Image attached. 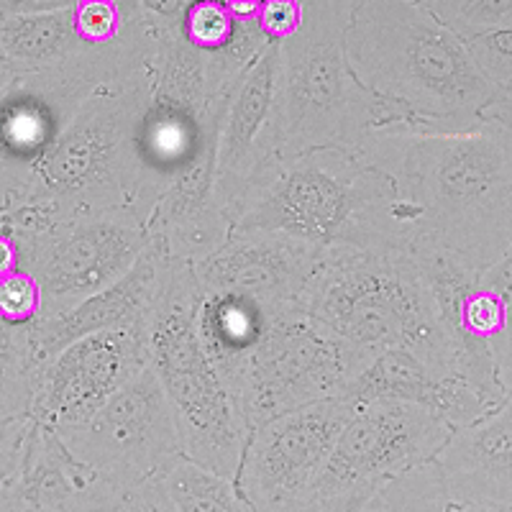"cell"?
Listing matches in <instances>:
<instances>
[{
  "instance_id": "obj_1",
  "label": "cell",
  "mask_w": 512,
  "mask_h": 512,
  "mask_svg": "<svg viewBox=\"0 0 512 512\" xmlns=\"http://www.w3.org/2000/svg\"><path fill=\"white\" fill-rule=\"evenodd\" d=\"M413 218L415 246L459 254L484 272L512 256V126L377 139L359 149Z\"/></svg>"
},
{
  "instance_id": "obj_2",
  "label": "cell",
  "mask_w": 512,
  "mask_h": 512,
  "mask_svg": "<svg viewBox=\"0 0 512 512\" xmlns=\"http://www.w3.org/2000/svg\"><path fill=\"white\" fill-rule=\"evenodd\" d=\"M346 62L361 88L418 113L436 136L512 126V95L474 70L423 0H349Z\"/></svg>"
},
{
  "instance_id": "obj_3",
  "label": "cell",
  "mask_w": 512,
  "mask_h": 512,
  "mask_svg": "<svg viewBox=\"0 0 512 512\" xmlns=\"http://www.w3.org/2000/svg\"><path fill=\"white\" fill-rule=\"evenodd\" d=\"M233 231L331 251H410L413 218L387 175L349 149L277 159L246 192Z\"/></svg>"
},
{
  "instance_id": "obj_4",
  "label": "cell",
  "mask_w": 512,
  "mask_h": 512,
  "mask_svg": "<svg viewBox=\"0 0 512 512\" xmlns=\"http://www.w3.org/2000/svg\"><path fill=\"white\" fill-rule=\"evenodd\" d=\"M297 303L361 367L405 349L433 372L459 377L451 341L410 251H331Z\"/></svg>"
},
{
  "instance_id": "obj_5",
  "label": "cell",
  "mask_w": 512,
  "mask_h": 512,
  "mask_svg": "<svg viewBox=\"0 0 512 512\" xmlns=\"http://www.w3.org/2000/svg\"><path fill=\"white\" fill-rule=\"evenodd\" d=\"M152 95V67L85 100L29 177L21 221L31 228L85 213H121L146 226L134 134ZM18 213V210H16Z\"/></svg>"
},
{
  "instance_id": "obj_6",
  "label": "cell",
  "mask_w": 512,
  "mask_h": 512,
  "mask_svg": "<svg viewBox=\"0 0 512 512\" xmlns=\"http://www.w3.org/2000/svg\"><path fill=\"white\" fill-rule=\"evenodd\" d=\"M198 297L190 264L169 259L167 282L149 320L152 372L175 418L182 456L233 482L249 433L195 331Z\"/></svg>"
},
{
  "instance_id": "obj_7",
  "label": "cell",
  "mask_w": 512,
  "mask_h": 512,
  "mask_svg": "<svg viewBox=\"0 0 512 512\" xmlns=\"http://www.w3.org/2000/svg\"><path fill=\"white\" fill-rule=\"evenodd\" d=\"M349 0H305L303 26L280 47V159L315 149L359 152L372 93L346 62Z\"/></svg>"
},
{
  "instance_id": "obj_8",
  "label": "cell",
  "mask_w": 512,
  "mask_h": 512,
  "mask_svg": "<svg viewBox=\"0 0 512 512\" xmlns=\"http://www.w3.org/2000/svg\"><path fill=\"white\" fill-rule=\"evenodd\" d=\"M433 308L456 359V374L492 405L510 402L512 390V259L479 272L459 254L415 246Z\"/></svg>"
},
{
  "instance_id": "obj_9",
  "label": "cell",
  "mask_w": 512,
  "mask_h": 512,
  "mask_svg": "<svg viewBox=\"0 0 512 512\" xmlns=\"http://www.w3.org/2000/svg\"><path fill=\"white\" fill-rule=\"evenodd\" d=\"M364 372L336 336L320 328L300 303H285L231 384L246 433L290 410L346 400Z\"/></svg>"
},
{
  "instance_id": "obj_10",
  "label": "cell",
  "mask_w": 512,
  "mask_h": 512,
  "mask_svg": "<svg viewBox=\"0 0 512 512\" xmlns=\"http://www.w3.org/2000/svg\"><path fill=\"white\" fill-rule=\"evenodd\" d=\"M3 231L16 244L18 269L39 285V320L57 318L116 285L149 246L144 223L121 213H85L31 231Z\"/></svg>"
},
{
  "instance_id": "obj_11",
  "label": "cell",
  "mask_w": 512,
  "mask_h": 512,
  "mask_svg": "<svg viewBox=\"0 0 512 512\" xmlns=\"http://www.w3.org/2000/svg\"><path fill=\"white\" fill-rule=\"evenodd\" d=\"M67 454L116 484H146L182 459L175 418L152 367L105 402L90 420L57 428Z\"/></svg>"
},
{
  "instance_id": "obj_12",
  "label": "cell",
  "mask_w": 512,
  "mask_h": 512,
  "mask_svg": "<svg viewBox=\"0 0 512 512\" xmlns=\"http://www.w3.org/2000/svg\"><path fill=\"white\" fill-rule=\"evenodd\" d=\"M354 410L351 400H323L254 428L233 479L241 500L254 512H287L303 502Z\"/></svg>"
},
{
  "instance_id": "obj_13",
  "label": "cell",
  "mask_w": 512,
  "mask_h": 512,
  "mask_svg": "<svg viewBox=\"0 0 512 512\" xmlns=\"http://www.w3.org/2000/svg\"><path fill=\"white\" fill-rule=\"evenodd\" d=\"M451 433L446 420L408 402L356 405L310 495L379 487L436 459Z\"/></svg>"
},
{
  "instance_id": "obj_14",
  "label": "cell",
  "mask_w": 512,
  "mask_h": 512,
  "mask_svg": "<svg viewBox=\"0 0 512 512\" xmlns=\"http://www.w3.org/2000/svg\"><path fill=\"white\" fill-rule=\"evenodd\" d=\"M146 367L149 326L80 338L34 369L29 418L52 431L85 423Z\"/></svg>"
},
{
  "instance_id": "obj_15",
  "label": "cell",
  "mask_w": 512,
  "mask_h": 512,
  "mask_svg": "<svg viewBox=\"0 0 512 512\" xmlns=\"http://www.w3.org/2000/svg\"><path fill=\"white\" fill-rule=\"evenodd\" d=\"M277 77H280V47L274 41L241 77L218 126L213 187H216L218 205L231 226L246 192L280 159Z\"/></svg>"
},
{
  "instance_id": "obj_16",
  "label": "cell",
  "mask_w": 512,
  "mask_h": 512,
  "mask_svg": "<svg viewBox=\"0 0 512 512\" xmlns=\"http://www.w3.org/2000/svg\"><path fill=\"white\" fill-rule=\"evenodd\" d=\"M326 254L272 233L231 231L205 259L190 264L198 295H246L297 303Z\"/></svg>"
},
{
  "instance_id": "obj_17",
  "label": "cell",
  "mask_w": 512,
  "mask_h": 512,
  "mask_svg": "<svg viewBox=\"0 0 512 512\" xmlns=\"http://www.w3.org/2000/svg\"><path fill=\"white\" fill-rule=\"evenodd\" d=\"M169 272V256L154 241L139 256V262L123 274L116 285L105 287L85 303L75 305L57 318L31 323V349L36 367L85 336L123 328H146L157 310Z\"/></svg>"
},
{
  "instance_id": "obj_18",
  "label": "cell",
  "mask_w": 512,
  "mask_h": 512,
  "mask_svg": "<svg viewBox=\"0 0 512 512\" xmlns=\"http://www.w3.org/2000/svg\"><path fill=\"white\" fill-rule=\"evenodd\" d=\"M433 464L454 507L512 512V402L456 428Z\"/></svg>"
},
{
  "instance_id": "obj_19",
  "label": "cell",
  "mask_w": 512,
  "mask_h": 512,
  "mask_svg": "<svg viewBox=\"0 0 512 512\" xmlns=\"http://www.w3.org/2000/svg\"><path fill=\"white\" fill-rule=\"evenodd\" d=\"M354 405L364 402H408L418 408L431 410L451 425V431L477 423L484 415L495 413L502 405L484 400L474 387L459 377L433 372L410 351L395 349L377 356L372 364L351 384L349 397Z\"/></svg>"
},
{
  "instance_id": "obj_20",
  "label": "cell",
  "mask_w": 512,
  "mask_h": 512,
  "mask_svg": "<svg viewBox=\"0 0 512 512\" xmlns=\"http://www.w3.org/2000/svg\"><path fill=\"white\" fill-rule=\"evenodd\" d=\"M216 154L192 164L154 203L146 233L169 259L195 264L216 251L231 233V221L221 210L213 187Z\"/></svg>"
},
{
  "instance_id": "obj_21",
  "label": "cell",
  "mask_w": 512,
  "mask_h": 512,
  "mask_svg": "<svg viewBox=\"0 0 512 512\" xmlns=\"http://www.w3.org/2000/svg\"><path fill=\"white\" fill-rule=\"evenodd\" d=\"M0 64L34 72L64 62L82 47L72 29L75 0H0Z\"/></svg>"
},
{
  "instance_id": "obj_22",
  "label": "cell",
  "mask_w": 512,
  "mask_h": 512,
  "mask_svg": "<svg viewBox=\"0 0 512 512\" xmlns=\"http://www.w3.org/2000/svg\"><path fill=\"white\" fill-rule=\"evenodd\" d=\"M285 303H267L246 295H200L195 305V331L226 387L259 346Z\"/></svg>"
},
{
  "instance_id": "obj_23",
  "label": "cell",
  "mask_w": 512,
  "mask_h": 512,
  "mask_svg": "<svg viewBox=\"0 0 512 512\" xmlns=\"http://www.w3.org/2000/svg\"><path fill=\"white\" fill-rule=\"evenodd\" d=\"M157 487L169 512H254L231 479L218 477L185 456L157 479Z\"/></svg>"
},
{
  "instance_id": "obj_24",
  "label": "cell",
  "mask_w": 512,
  "mask_h": 512,
  "mask_svg": "<svg viewBox=\"0 0 512 512\" xmlns=\"http://www.w3.org/2000/svg\"><path fill=\"white\" fill-rule=\"evenodd\" d=\"M34 369L31 326H11L0 320V420L29 418Z\"/></svg>"
},
{
  "instance_id": "obj_25",
  "label": "cell",
  "mask_w": 512,
  "mask_h": 512,
  "mask_svg": "<svg viewBox=\"0 0 512 512\" xmlns=\"http://www.w3.org/2000/svg\"><path fill=\"white\" fill-rule=\"evenodd\" d=\"M441 474L436 464L428 461L410 472L392 477L374 489L364 512H451Z\"/></svg>"
},
{
  "instance_id": "obj_26",
  "label": "cell",
  "mask_w": 512,
  "mask_h": 512,
  "mask_svg": "<svg viewBox=\"0 0 512 512\" xmlns=\"http://www.w3.org/2000/svg\"><path fill=\"white\" fill-rule=\"evenodd\" d=\"M423 3L438 24L459 41L492 31H512L510 0H423Z\"/></svg>"
},
{
  "instance_id": "obj_27",
  "label": "cell",
  "mask_w": 512,
  "mask_h": 512,
  "mask_svg": "<svg viewBox=\"0 0 512 512\" xmlns=\"http://www.w3.org/2000/svg\"><path fill=\"white\" fill-rule=\"evenodd\" d=\"M139 13V0H75L72 29L88 47H108L126 36Z\"/></svg>"
},
{
  "instance_id": "obj_28",
  "label": "cell",
  "mask_w": 512,
  "mask_h": 512,
  "mask_svg": "<svg viewBox=\"0 0 512 512\" xmlns=\"http://www.w3.org/2000/svg\"><path fill=\"white\" fill-rule=\"evenodd\" d=\"M236 16L228 11L226 0H187L182 16V34L198 52H216L231 39Z\"/></svg>"
},
{
  "instance_id": "obj_29",
  "label": "cell",
  "mask_w": 512,
  "mask_h": 512,
  "mask_svg": "<svg viewBox=\"0 0 512 512\" xmlns=\"http://www.w3.org/2000/svg\"><path fill=\"white\" fill-rule=\"evenodd\" d=\"M474 70L500 93H512V31H492L461 41Z\"/></svg>"
},
{
  "instance_id": "obj_30",
  "label": "cell",
  "mask_w": 512,
  "mask_h": 512,
  "mask_svg": "<svg viewBox=\"0 0 512 512\" xmlns=\"http://www.w3.org/2000/svg\"><path fill=\"white\" fill-rule=\"evenodd\" d=\"M85 512H169L159 495L157 479L146 484H116L100 477Z\"/></svg>"
},
{
  "instance_id": "obj_31",
  "label": "cell",
  "mask_w": 512,
  "mask_h": 512,
  "mask_svg": "<svg viewBox=\"0 0 512 512\" xmlns=\"http://www.w3.org/2000/svg\"><path fill=\"white\" fill-rule=\"evenodd\" d=\"M41 318V290L26 272L0 277V320L11 326H31Z\"/></svg>"
},
{
  "instance_id": "obj_32",
  "label": "cell",
  "mask_w": 512,
  "mask_h": 512,
  "mask_svg": "<svg viewBox=\"0 0 512 512\" xmlns=\"http://www.w3.org/2000/svg\"><path fill=\"white\" fill-rule=\"evenodd\" d=\"M305 0H262L256 26L269 41H285L303 26Z\"/></svg>"
},
{
  "instance_id": "obj_33",
  "label": "cell",
  "mask_w": 512,
  "mask_h": 512,
  "mask_svg": "<svg viewBox=\"0 0 512 512\" xmlns=\"http://www.w3.org/2000/svg\"><path fill=\"white\" fill-rule=\"evenodd\" d=\"M31 428H34L31 418L0 420V487L11 479V474L24 459Z\"/></svg>"
},
{
  "instance_id": "obj_34",
  "label": "cell",
  "mask_w": 512,
  "mask_h": 512,
  "mask_svg": "<svg viewBox=\"0 0 512 512\" xmlns=\"http://www.w3.org/2000/svg\"><path fill=\"white\" fill-rule=\"evenodd\" d=\"M377 487H356L338 495H310L287 512H364Z\"/></svg>"
},
{
  "instance_id": "obj_35",
  "label": "cell",
  "mask_w": 512,
  "mask_h": 512,
  "mask_svg": "<svg viewBox=\"0 0 512 512\" xmlns=\"http://www.w3.org/2000/svg\"><path fill=\"white\" fill-rule=\"evenodd\" d=\"M13 272H18V251L11 236L0 226V277H8Z\"/></svg>"
},
{
  "instance_id": "obj_36",
  "label": "cell",
  "mask_w": 512,
  "mask_h": 512,
  "mask_svg": "<svg viewBox=\"0 0 512 512\" xmlns=\"http://www.w3.org/2000/svg\"><path fill=\"white\" fill-rule=\"evenodd\" d=\"M451 512H495V510H487V507H454Z\"/></svg>"
},
{
  "instance_id": "obj_37",
  "label": "cell",
  "mask_w": 512,
  "mask_h": 512,
  "mask_svg": "<svg viewBox=\"0 0 512 512\" xmlns=\"http://www.w3.org/2000/svg\"><path fill=\"white\" fill-rule=\"evenodd\" d=\"M0 18H3V6H0Z\"/></svg>"
}]
</instances>
